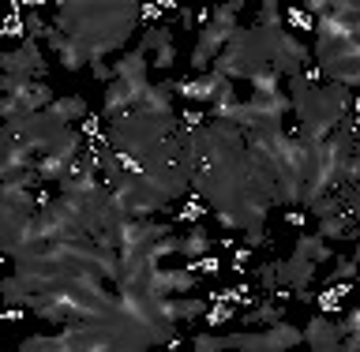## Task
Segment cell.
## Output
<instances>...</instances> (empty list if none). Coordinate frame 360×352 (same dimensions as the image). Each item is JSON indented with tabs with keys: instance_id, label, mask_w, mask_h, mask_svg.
<instances>
[{
	"instance_id": "ffe728a7",
	"label": "cell",
	"mask_w": 360,
	"mask_h": 352,
	"mask_svg": "<svg viewBox=\"0 0 360 352\" xmlns=\"http://www.w3.org/2000/svg\"><path fill=\"white\" fill-rule=\"evenodd\" d=\"M281 75L278 67H270V64H263V67H255L252 75H248V86H252V94H278L281 90Z\"/></svg>"
},
{
	"instance_id": "44dd1931",
	"label": "cell",
	"mask_w": 360,
	"mask_h": 352,
	"mask_svg": "<svg viewBox=\"0 0 360 352\" xmlns=\"http://www.w3.org/2000/svg\"><path fill=\"white\" fill-rule=\"evenodd\" d=\"M60 120L68 124H75V120H86V98H79V94H68V98H53V105H49Z\"/></svg>"
},
{
	"instance_id": "cb8c5ba5",
	"label": "cell",
	"mask_w": 360,
	"mask_h": 352,
	"mask_svg": "<svg viewBox=\"0 0 360 352\" xmlns=\"http://www.w3.org/2000/svg\"><path fill=\"white\" fill-rule=\"evenodd\" d=\"M173 308H176L180 322H191V319H199V315H207V300H191L184 292V296H173Z\"/></svg>"
},
{
	"instance_id": "4316f807",
	"label": "cell",
	"mask_w": 360,
	"mask_h": 352,
	"mask_svg": "<svg viewBox=\"0 0 360 352\" xmlns=\"http://www.w3.org/2000/svg\"><path fill=\"white\" fill-rule=\"evenodd\" d=\"M22 352H56V334H34V337H22Z\"/></svg>"
},
{
	"instance_id": "9a60e30c",
	"label": "cell",
	"mask_w": 360,
	"mask_h": 352,
	"mask_svg": "<svg viewBox=\"0 0 360 352\" xmlns=\"http://www.w3.org/2000/svg\"><path fill=\"white\" fill-rule=\"evenodd\" d=\"M173 83H150V90L135 101L131 109H143V112H154V117H176V109H173Z\"/></svg>"
},
{
	"instance_id": "d6986e66",
	"label": "cell",
	"mask_w": 360,
	"mask_h": 352,
	"mask_svg": "<svg viewBox=\"0 0 360 352\" xmlns=\"http://www.w3.org/2000/svg\"><path fill=\"white\" fill-rule=\"evenodd\" d=\"M292 252L308 255L315 266H323L326 259L334 255V252H330V240H326V236H319V233H300L297 240H292Z\"/></svg>"
},
{
	"instance_id": "8992f818",
	"label": "cell",
	"mask_w": 360,
	"mask_h": 352,
	"mask_svg": "<svg viewBox=\"0 0 360 352\" xmlns=\"http://www.w3.org/2000/svg\"><path fill=\"white\" fill-rule=\"evenodd\" d=\"M0 90H4V101H0V112L4 120H15L22 112H38L53 105V90L41 83V79H27V75H8L0 79Z\"/></svg>"
},
{
	"instance_id": "f1b7e54d",
	"label": "cell",
	"mask_w": 360,
	"mask_h": 352,
	"mask_svg": "<svg viewBox=\"0 0 360 352\" xmlns=\"http://www.w3.org/2000/svg\"><path fill=\"white\" fill-rule=\"evenodd\" d=\"M191 270H195V274L218 278L221 274V263H218V255H202V259H191Z\"/></svg>"
},
{
	"instance_id": "4dcf8cb0",
	"label": "cell",
	"mask_w": 360,
	"mask_h": 352,
	"mask_svg": "<svg viewBox=\"0 0 360 352\" xmlns=\"http://www.w3.org/2000/svg\"><path fill=\"white\" fill-rule=\"evenodd\" d=\"M86 67L94 72V79H101V83H112V79H117V72H112V64H105L101 56H94V60H90Z\"/></svg>"
},
{
	"instance_id": "7c38bea8",
	"label": "cell",
	"mask_w": 360,
	"mask_h": 352,
	"mask_svg": "<svg viewBox=\"0 0 360 352\" xmlns=\"http://www.w3.org/2000/svg\"><path fill=\"white\" fill-rule=\"evenodd\" d=\"M38 165V150L22 139H0V180H11Z\"/></svg>"
},
{
	"instance_id": "836d02e7",
	"label": "cell",
	"mask_w": 360,
	"mask_h": 352,
	"mask_svg": "<svg viewBox=\"0 0 360 352\" xmlns=\"http://www.w3.org/2000/svg\"><path fill=\"white\" fill-rule=\"evenodd\" d=\"M353 259H356V263H360V236H356V240H353Z\"/></svg>"
},
{
	"instance_id": "6da1fadb",
	"label": "cell",
	"mask_w": 360,
	"mask_h": 352,
	"mask_svg": "<svg viewBox=\"0 0 360 352\" xmlns=\"http://www.w3.org/2000/svg\"><path fill=\"white\" fill-rule=\"evenodd\" d=\"M191 191L214 210L221 229L244 233L248 244H266V218L278 207L270 169L248 146V131L233 120H207L188 128Z\"/></svg>"
},
{
	"instance_id": "484cf974",
	"label": "cell",
	"mask_w": 360,
	"mask_h": 352,
	"mask_svg": "<svg viewBox=\"0 0 360 352\" xmlns=\"http://www.w3.org/2000/svg\"><path fill=\"white\" fill-rule=\"evenodd\" d=\"M360 274V263L353 255H342V259H334V270H330V281H356Z\"/></svg>"
},
{
	"instance_id": "5bb4252c",
	"label": "cell",
	"mask_w": 360,
	"mask_h": 352,
	"mask_svg": "<svg viewBox=\"0 0 360 352\" xmlns=\"http://www.w3.org/2000/svg\"><path fill=\"white\" fill-rule=\"evenodd\" d=\"M300 341H304V330L289 326L285 319L263 326V352H289V348H297Z\"/></svg>"
},
{
	"instance_id": "9c48e42d",
	"label": "cell",
	"mask_w": 360,
	"mask_h": 352,
	"mask_svg": "<svg viewBox=\"0 0 360 352\" xmlns=\"http://www.w3.org/2000/svg\"><path fill=\"white\" fill-rule=\"evenodd\" d=\"M4 72L8 75H27V79H41L45 72H49V64H45V56H41V45L38 38H22L15 49H8L4 53Z\"/></svg>"
},
{
	"instance_id": "83f0119b",
	"label": "cell",
	"mask_w": 360,
	"mask_h": 352,
	"mask_svg": "<svg viewBox=\"0 0 360 352\" xmlns=\"http://www.w3.org/2000/svg\"><path fill=\"white\" fill-rule=\"evenodd\" d=\"M236 315H233V308H225L221 300H214V308H207V322L210 326H225V322H233Z\"/></svg>"
},
{
	"instance_id": "ac0fdd59",
	"label": "cell",
	"mask_w": 360,
	"mask_h": 352,
	"mask_svg": "<svg viewBox=\"0 0 360 352\" xmlns=\"http://www.w3.org/2000/svg\"><path fill=\"white\" fill-rule=\"evenodd\" d=\"M202 255H210V229L202 221H195L184 236H180V259L191 263V259H202Z\"/></svg>"
},
{
	"instance_id": "8fae6325",
	"label": "cell",
	"mask_w": 360,
	"mask_h": 352,
	"mask_svg": "<svg viewBox=\"0 0 360 352\" xmlns=\"http://www.w3.org/2000/svg\"><path fill=\"white\" fill-rule=\"evenodd\" d=\"M342 322L334 319V315H311V322L304 326V345L315 348V352H334V348H342Z\"/></svg>"
},
{
	"instance_id": "603a6c76",
	"label": "cell",
	"mask_w": 360,
	"mask_h": 352,
	"mask_svg": "<svg viewBox=\"0 0 360 352\" xmlns=\"http://www.w3.org/2000/svg\"><path fill=\"white\" fill-rule=\"evenodd\" d=\"M173 41V22H150V27H143V38L139 45L146 53H154V49H162V45Z\"/></svg>"
},
{
	"instance_id": "7a4b0ae2",
	"label": "cell",
	"mask_w": 360,
	"mask_h": 352,
	"mask_svg": "<svg viewBox=\"0 0 360 352\" xmlns=\"http://www.w3.org/2000/svg\"><path fill=\"white\" fill-rule=\"evenodd\" d=\"M143 22V0H56L53 27L75 34L90 56L120 53Z\"/></svg>"
},
{
	"instance_id": "1f68e13d",
	"label": "cell",
	"mask_w": 360,
	"mask_h": 352,
	"mask_svg": "<svg viewBox=\"0 0 360 352\" xmlns=\"http://www.w3.org/2000/svg\"><path fill=\"white\" fill-rule=\"evenodd\" d=\"M263 274H259V281H263V289L266 292H274L278 289V263H266V266H259Z\"/></svg>"
},
{
	"instance_id": "7402d4cb",
	"label": "cell",
	"mask_w": 360,
	"mask_h": 352,
	"mask_svg": "<svg viewBox=\"0 0 360 352\" xmlns=\"http://www.w3.org/2000/svg\"><path fill=\"white\" fill-rule=\"evenodd\" d=\"M278 319H281V304H274V296H270V300H259L255 308L240 319V326H270Z\"/></svg>"
},
{
	"instance_id": "d4e9b609",
	"label": "cell",
	"mask_w": 360,
	"mask_h": 352,
	"mask_svg": "<svg viewBox=\"0 0 360 352\" xmlns=\"http://www.w3.org/2000/svg\"><path fill=\"white\" fill-rule=\"evenodd\" d=\"M191 348L195 352H225L233 345H229V334H199V337H191Z\"/></svg>"
},
{
	"instance_id": "d6a6232c",
	"label": "cell",
	"mask_w": 360,
	"mask_h": 352,
	"mask_svg": "<svg viewBox=\"0 0 360 352\" xmlns=\"http://www.w3.org/2000/svg\"><path fill=\"white\" fill-rule=\"evenodd\" d=\"M173 19H176L184 30L191 27V22H199V19H195V11H191V8H176V15H173Z\"/></svg>"
},
{
	"instance_id": "e0dca14e",
	"label": "cell",
	"mask_w": 360,
	"mask_h": 352,
	"mask_svg": "<svg viewBox=\"0 0 360 352\" xmlns=\"http://www.w3.org/2000/svg\"><path fill=\"white\" fill-rule=\"evenodd\" d=\"M323 79L342 86H360V56H338V60H323L319 64Z\"/></svg>"
},
{
	"instance_id": "e575fe53",
	"label": "cell",
	"mask_w": 360,
	"mask_h": 352,
	"mask_svg": "<svg viewBox=\"0 0 360 352\" xmlns=\"http://www.w3.org/2000/svg\"><path fill=\"white\" fill-rule=\"evenodd\" d=\"M162 8H176V0H162Z\"/></svg>"
},
{
	"instance_id": "4fadbf2b",
	"label": "cell",
	"mask_w": 360,
	"mask_h": 352,
	"mask_svg": "<svg viewBox=\"0 0 360 352\" xmlns=\"http://www.w3.org/2000/svg\"><path fill=\"white\" fill-rule=\"evenodd\" d=\"M311 278H315V263L308 255H300V252H292L289 259H281V263H278V289H285V292L308 289Z\"/></svg>"
},
{
	"instance_id": "f546056e",
	"label": "cell",
	"mask_w": 360,
	"mask_h": 352,
	"mask_svg": "<svg viewBox=\"0 0 360 352\" xmlns=\"http://www.w3.org/2000/svg\"><path fill=\"white\" fill-rule=\"evenodd\" d=\"M176 64V45L169 41L162 45V49H154V67H173Z\"/></svg>"
},
{
	"instance_id": "52a82bcc",
	"label": "cell",
	"mask_w": 360,
	"mask_h": 352,
	"mask_svg": "<svg viewBox=\"0 0 360 352\" xmlns=\"http://www.w3.org/2000/svg\"><path fill=\"white\" fill-rule=\"evenodd\" d=\"M259 30H263V41H266V64H270V67H278L285 79H289V75H300L304 67H308V60H311L308 45L297 41L289 30L263 27V22H259Z\"/></svg>"
},
{
	"instance_id": "30bf717a",
	"label": "cell",
	"mask_w": 360,
	"mask_h": 352,
	"mask_svg": "<svg viewBox=\"0 0 360 352\" xmlns=\"http://www.w3.org/2000/svg\"><path fill=\"white\" fill-rule=\"evenodd\" d=\"M146 53L143 45H135V49H128L120 56V60H112V72H117V79H124V83L131 86V94H135V101H139L146 90H150V72H146V67H150V60H146Z\"/></svg>"
},
{
	"instance_id": "3957f363",
	"label": "cell",
	"mask_w": 360,
	"mask_h": 352,
	"mask_svg": "<svg viewBox=\"0 0 360 352\" xmlns=\"http://www.w3.org/2000/svg\"><path fill=\"white\" fill-rule=\"evenodd\" d=\"M289 98H292V112L300 120V139L308 143H323L349 112H353V86L342 83H311L308 75H289Z\"/></svg>"
},
{
	"instance_id": "2e32d148",
	"label": "cell",
	"mask_w": 360,
	"mask_h": 352,
	"mask_svg": "<svg viewBox=\"0 0 360 352\" xmlns=\"http://www.w3.org/2000/svg\"><path fill=\"white\" fill-rule=\"evenodd\" d=\"M105 101H101V117L112 120V117H120V112H128L135 105V94H131V86L124 83V79H112V83H105V94H101Z\"/></svg>"
},
{
	"instance_id": "5b68a950",
	"label": "cell",
	"mask_w": 360,
	"mask_h": 352,
	"mask_svg": "<svg viewBox=\"0 0 360 352\" xmlns=\"http://www.w3.org/2000/svg\"><path fill=\"white\" fill-rule=\"evenodd\" d=\"M240 27V11H236L233 4H214L210 8V19L199 27V38H195V49H191V72H207V67H214V60H218V53L225 49V41H229V34Z\"/></svg>"
},
{
	"instance_id": "277c9868",
	"label": "cell",
	"mask_w": 360,
	"mask_h": 352,
	"mask_svg": "<svg viewBox=\"0 0 360 352\" xmlns=\"http://www.w3.org/2000/svg\"><path fill=\"white\" fill-rule=\"evenodd\" d=\"M248 146L255 157L270 169L278 184V207H300L304 202V154L308 143L300 135H289L285 128H252Z\"/></svg>"
},
{
	"instance_id": "ba28073f",
	"label": "cell",
	"mask_w": 360,
	"mask_h": 352,
	"mask_svg": "<svg viewBox=\"0 0 360 352\" xmlns=\"http://www.w3.org/2000/svg\"><path fill=\"white\" fill-rule=\"evenodd\" d=\"M229 83L218 67H207V72H195L191 79H180V83H173V90L180 98L188 101V105H199V109H207L214 98H218V90Z\"/></svg>"
}]
</instances>
